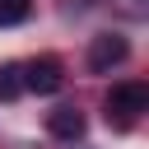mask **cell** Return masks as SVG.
<instances>
[{
  "label": "cell",
  "mask_w": 149,
  "mask_h": 149,
  "mask_svg": "<svg viewBox=\"0 0 149 149\" xmlns=\"http://www.w3.org/2000/svg\"><path fill=\"white\" fill-rule=\"evenodd\" d=\"M140 112H149V84H140V79L112 84V93H107V121L116 116V126H126Z\"/></svg>",
  "instance_id": "6da1fadb"
},
{
  "label": "cell",
  "mask_w": 149,
  "mask_h": 149,
  "mask_svg": "<svg viewBox=\"0 0 149 149\" xmlns=\"http://www.w3.org/2000/svg\"><path fill=\"white\" fill-rule=\"evenodd\" d=\"M126 51H130V47H126V37H121V33H98V37L88 42V65H93L98 74H107L112 65H121V61H126Z\"/></svg>",
  "instance_id": "7a4b0ae2"
},
{
  "label": "cell",
  "mask_w": 149,
  "mask_h": 149,
  "mask_svg": "<svg viewBox=\"0 0 149 149\" xmlns=\"http://www.w3.org/2000/svg\"><path fill=\"white\" fill-rule=\"evenodd\" d=\"M61 84H65V74H61V61H51V56H42L23 70V88H33V93H56Z\"/></svg>",
  "instance_id": "3957f363"
},
{
  "label": "cell",
  "mask_w": 149,
  "mask_h": 149,
  "mask_svg": "<svg viewBox=\"0 0 149 149\" xmlns=\"http://www.w3.org/2000/svg\"><path fill=\"white\" fill-rule=\"evenodd\" d=\"M47 130H51L56 140H79V135H84V112H74V107H56V112L47 116Z\"/></svg>",
  "instance_id": "277c9868"
},
{
  "label": "cell",
  "mask_w": 149,
  "mask_h": 149,
  "mask_svg": "<svg viewBox=\"0 0 149 149\" xmlns=\"http://www.w3.org/2000/svg\"><path fill=\"white\" fill-rule=\"evenodd\" d=\"M19 93H23V70L19 65H5L0 70V102H14Z\"/></svg>",
  "instance_id": "5b68a950"
},
{
  "label": "cell",
  "mask_w": 149,
  "mask_h": 149,
  "mask_svg": "<svg viewBox=\"0 0 149 149\" xmlns=\"http://www.w3.org/2000/svg\"><path fill=\"white\" fill-rule=\"evenodd\" d=\"M28 9H33V0H0V28L23 23V19H28Z\"/></svg>",
  "instance_id": "8992f818"
}]
</instances>
